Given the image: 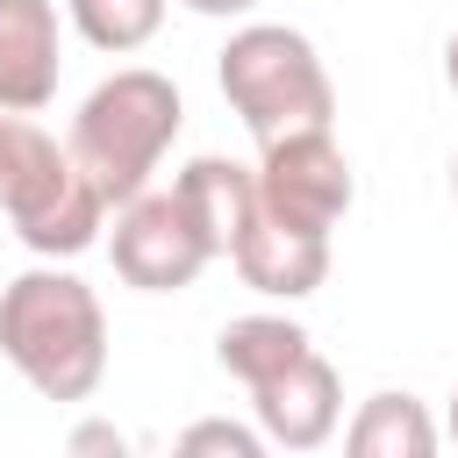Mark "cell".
<instances>
[{"instance_id": "6da1fadb", "label": "cell", "mask_w": 458, "mask_h": 458, "mask_svg": "<svg viewBox=\"0 0 458 458\" xmlns=\"http://www.w3.org/2000/svg\"><path fill=\"white\" fill-rule=\"evenodd\" d=\"M0 358L43 394V401H93L107 379V308L100 293L50 265H29L0 286Z\"/></svg>"}, {"instance_id": "7a4b0ae2", "label": "cell", "mask_w": 458, "mask_h": 458, "mask_svg": "<svg viewBox=\"0 0 458 458\" xmlns=\"http://www.w3.org/2000/svg\"><path fill=\"white\" fill-rule=\"evenodd\" d=\"M179 129H186L179 86H172L165 72H150V64H122L114 79H100V86L79 100L64 143H72V157L93 172V186L107 193V208H122V200H136V193L157 179V165L172 157Z\"/></svg>"}, {"instance_id": "3957f363", "label": "cell", "mask_w": 458, "mask_h": 458, "mask_svg": "<svg viewBox=\"0 0 458 458\" xmlns=\"http://www.w3.org/2000/svg\"><path fill=\"white\" fill-rule=\"evenodd\" d=\"M215 79H222V100L236 107V122H243L258 143L336 122L329 64H322L315 43H308L301 29H286V21H243V29H229V43H222V57H215Z\"/></svg>"}, {"instance_id": "277c9868", "label": "cell", "mask_w": 458, "mask_h": 458, "mask_svg": "<svg viewBox=\"0 0 458 458\" xmlns=\"http://www.w3.org/2000/svg\"><path fill=\"white\" fill-rule=\"evenodd\" d=\"M0 215L14 222V236L36 250V258H79L100 243L107 229V193L93 186V172L72 157V143H57L50 129H36L21 114V143H14V179H7V200Z\"/></svg>"}, {"instance_id": "5b68a950", "label": "cell", "mask_w": 458, "mask_h": 458, "mask_svg": "<svg viewBox=\"0 0 458 458\" xmlns=\"http://www.w3.org/2000/svg\"><path fill=\"white\" fill-rule=\"evenodd\" d=\"M358 200V179H351V157L329 129H293V136H272L258 143V208L286 229H308V236H329Z\"/></svg>"}, {"instance_id": "8992f818", "label": "cell", "mask_w": 458, "mask_h": 458, "mask_svg": "<svg viewBox=\"0 0 458 458\" xmlns=\"http://www.w3.org/2000/svg\"><path fill=\"white\" fill-rule=\"evenodd\" d=\"M107 258H114L122 286H136V293H179V286H193L215 265V250H208L200 222L186 215V200L157 193V186H143L136 200L114 208Z\"/></svg>"}, {"instance_id": "52a82bcc", "label": "cell", "mask_w": 458, "mask_h": 458, "mask_svg": "<svg viewBox=\"0 0 458 458\" xmlns=\"http://www.w3.org/2000/svg\"><path fill=\"white\" fill-rule=\"evenodd\" d=\"M250 415H258L265 444H279V451H322L336 437V422H344V379H336V365L322 351H301L286 372H272V379L250 386Z\"/></svg>"}, {"instance_id": "ba28073f", "label": "cell", "mask_w": 458, "mask_h": 458, "mask_svg": "<svg viewBox=\"0 0 458 458\" xmlns=\"http://www.w3.org/2000/svg\"><path fill=\"white\" fill-rule=\"evenodd\" d=\"M57 64V0H0V114H43Z\"/></svg>"}, {"instance_id": "9c48e42d", "label": "cell", "mask_w": 458, "mask_h": 458, "mask_svg": "<svg viewBox=\"0 0 458 458\" xmlns=\"http://www.w3.org/2000/svg\"><path fill=\"white\" fill-rule=\"evenodd\" d=\"M229 265H236V279H243L250 293H265V301H308V293L329 279V236L286 229V222H272V215L258 208L250 229L236 236Z\"/></svg>"}, {"instance_id": "30bf717a", "label": "cell", "mask_w": 458, "mask_h": 458, "mask_svg": "<svg viewBox=\"0 0 458 458\" xmlns=\"http://www.w3.org/2000/svg\"><path fill=\"white\" fill-rule=\"evenodd\" d=\"M172 193H179L186 215L200 222L208 250L229 258L236 236H243L250 215H258V165H236V157H215V150H208V157H186V165H179Z\"/></svg>"}, {"instance_id": "8fae6325", "label": "cell", "mask_w": 458, "mask_h": 458, "mask_svg": "<svg viewBox=\"0 0 458 458\" xmlns=\"http://www.w3.org/2000/svg\"><path fill=\"white\" fill-rule=\"evenodd\" d=\"M444 444V429L429 422V408L415 401V394H372V401H358V415H351V429H344V451L351 458H429Z\"/></svg>"}, {"instance_id": "7c38bea8", "label": "cell", "mask_w": 458, "mask_h": 458, "mask_svg": "<svg viewBox=\"0 0 458 458\" xmlns=\"http://www.w3.org/2000/svg\"><path fill=\"white\" fill-rule=\"evenodd\" d=\"M301 351H315V336H308L293 315H236V322H222V336H215V365H222L229 379H243V386L286 372Z\"/></svg>"}, {"instance_id": "4fadbf2b", "label": "cell", "mask_w": 458, "mask_h": 458, "mask_svg": "<svg viewBox=\"0 0 458 458\" xmlns=\"http://www.w3.org/2000/svg\"><path fill=\"white\" fill-rule=\"evenodd\" d=\"M64 14L107 57H129V50H143L165 29V0H64Z\"/></svg>"}, {"instance_id": "5bb4252c", "label": "cell", "mask_w": 458, "mask_h": 458, "mask_svg": "<svg viewBox=\"0 0 458 458\" xmlns=\"http://www.w3.org/2000/svg\"><path fill=\"white\" fill-rule=\"evenodd\" d=\"M179 451L200 458V451H222V458H265V429L258 422H229V415H208V422H186L179 429Z\"/></svg>"}, {"instance_id": "9a60e30c", "label": "cell", "mask_w": 458, "mask_h": 458, "mask_svg": "<svg viewBox=\"0 0 458 458\" xmlns=\"http://www.w3.org/2000/svg\"><path fill=\"white\" fill-rule=\"evenodd\" d=\"M64 444H72V451H79V458H86V451H114V458H122V451H129V437H122V429H114V422H79V429H72V437H64Z\"/></svg>"}, {"instance_id": "2e32d148", "label": "cell", "mask_w": 458, "mask_h": 458, "mask_svg": "<svg viewBox=\"0 0 458 458\" xmlns=\"http://www.w3.org/2000/svg\"><path fill=\"white\" fill-rule=\"evenodd\" d=\"M14 143H21V114H0V200H7V179H14Z\"/></svg>"}, {"instance_id": "e0dca14e", "label": "cell", "mask_w": 458, "mask_h": 458, "mask_svg": "<svg viewBox=\"0 0 458 458\" xmlns=\"http://www.w3.org/2000/svg\"><path fill=\"white\" fill-rule=\"evenodd\" d=\"M186 7H193V14H208V21H243L258 0H186Z\"/></svg>"}, {"instance_id": "ac0fdd59", "label": "cell", "mask_w": 458, "mask_h": 458, "mask_svg": "<svg viewBox=\"0 0 458 458\" xmlns=\"http://www.w3.org/2000/svg\"><path fill=\"white\" fill-rule=\"evenodd\" d=\"M444 79H451V93H458V36L444 43Z\"/></svg>"}, {"instance_id": "d6986e66", "label": "cell", "mask_w": 458, "mask_h": 458, "mask_svg": "<svg viewBox=\"0 0 458 458\" xmlns=\"http://www.w3.org/2000/svg\"><path fill=\"white\" fill-rule=\"evenodd\" d=\"M444 437L458 444V394H451V415H444Z\"/></svg>"}, {"instance_id": "ffe728a7", "label": "cell", "mask_w": 458, "mask_h": 458, "mask_svg": "<svg viewBox=\"0 0 458 458\" xmlns=\"http://www.w3.org/2000/svg\"><path fill=\"white\" fill-rule=\"evenodd\" d=\"M451 193H458V157H451Z\"/></svg>"}]
</instances>
